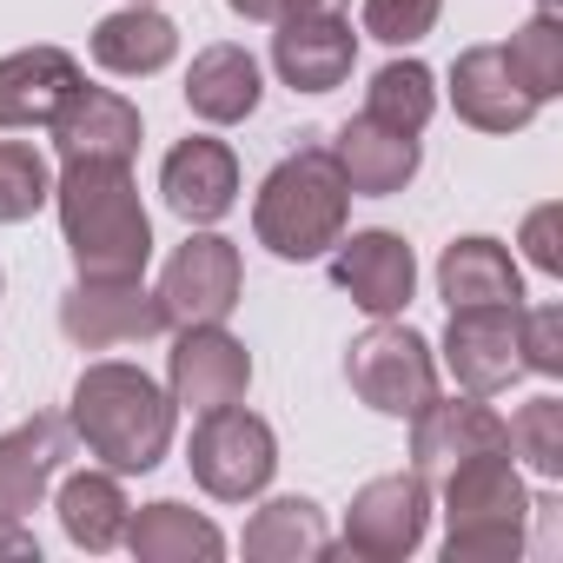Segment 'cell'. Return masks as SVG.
I'll return each mask as SVG.
<instances>
[{"instance_id":"cell-1","label":"cell","mask_w":563,"mask_h":563,"mask_svg":"<svg viewBox=\"0 0 563 563\" xmlns=\"http://www.w3.org/2000/svg\"><path fill=\"white\" fill-rule=\"evenodd\" d=\"M60 239L80 265V278H140L153 258V219L140 206L133 166L120 159H60L54 179Z\"/></svg>"},{"instance_id":"cell-2","label":"cell","mask_w":563,"mask_h":563,"mask_svg":"<svg viewBox=\"0 0 563 563\" xmlns=\"http://www.w3.org/2000/svg\"><path fill=\"white\" fill-rule=\"evenodd\" d=\"M67 424L74 438L87 444V457H100L107 471H153L166 464L173 451V424H179V405L166 385H153L140 365H120V358H100L74 378V398H67Z\"/></svg>"},{"instance_id":"cell-3","label":"cell","mask_w":563,"mask_h":563,"mask_svg":"<svg viewBox=\"0 0 563 563\" xmlns=\"http://www.w3.org/2000/svg\"><path fill=\"white\" fill-rule=\"evenodd\" d=\"M345 219H352V186L332 159L325 140H306L299 153H286L265 179H258V199H252V232L272 258H325L339 239H345Z\"/></svg>"},{"instance_id":"cell-4","label":"cell","mask_w":563,"mask_h":563,"mask_svg":"<svg viewBox=\"0 0 563 563\" xmlns=\"http://www.w3.org/2000/svg\"><path fill=\"white\" fill-rule=\"evenodd\" d=\"M438 484H444V563H504L523 550L530 490L510 451H477L451 464Z\"/></svg>"},{"instance_id":"cell-5","label":"cell","mask_w":563,"mask_h":563,"mask_svg":"<svg viewBox=\"0 0 563 563\" xmlns=\"http://www.w3.org/2000/svg\"><path fill=\"white\" fill-rule=\"evenodd\" d=\"M186 464H192V484H199L206 497H219V504H252V497L272 484V471H278V438H272V424H265L258 411L219 405V411H199Z\"/></svg>"},{"instance_id":"cell-6","label":"cell","mask_w":563,"mask_h":563,"mask_svg":"<svg viewBox=\"0 0 563 563\" xmlns=\"http://www.w3.org/2000/svg\"><path fill=\"white\" fill-rule=\"evenodd\" d=\"M345 378H352V391H358L378 418H411V411H424V405L438 398V358H431V345H424L411 325H398V319H372V332L352 339Z\"/></svg>"},{"instance_id":"cell-7","label":"cell","mask_w":563,"mask_h":563,"mask_svg":"<svg viewBox=\"0 0 563 563\" xmlns=\"http://www.w3.org/2000/svg\"><path fill=\"white\" fill-rule=\"evenodd\" d=\"M239 292H245L239 245L219 239V232H192V239L166 258L153 299H159L166 332H179V325H225L232 306H239Z\"/></svg>"},{"instance_id":"cell-8","label":"cell","mask_w":563,"mask_h":563,"mask_svg":"<svg viewBox=\"0 0 563 563\" xmlns=\"http://www.w3.org/2000/svg\"><path fill=\"white\" fill-rule=\"evenodd\" d=\"M444 372L471 398H497L523 378V306H471L444 325Z\"/></svg>"},{"instance_id":"cell-9","label":"cell","mask_w":563,"mask_h":563,"mask_svg":"<svg viewBox=\"0 0 563 563\" xmlns=\"http://www.w3.org/2000/svg\"><path fill=\"white\" fill-rule=\"evenodd\" d=\"M431 530V484L418 471L372 477L345 510V550L365 563H405Z\"/></svg>"},{"instance_id":"cell-10","label":"cell","mask_w":563,"mask_h":563,"mask_svg":"<svg viewBox=\"0 0 563 563\" xmlns=\"http://www.w3.org/2000/svg\"><path fill=\"white\" fill-rule=\"evenodd\" d=\"M60 332L80 352H113V345H146L166 332L159 299L140 278H74L60 299Z\"/></svg>"},{"instance_id":"cell-11","label":"cell","mask_w":563,"mask_h":563,"mask_svg":"<svg viewBox=\"0 0 563 563\" xmlns=\"http://www.w3.org/2000/svg\"><path fill=\"white\" fill-rule=\"evenodd\" d=\"M252 385V352L225 332V325H179L173 352H166V391L179 411H219L239 405Z\"/></svg>"},{"instance_id":"cell-12","label":"cell","mask_w":563,"mask_h":563,"mask_svg":"<svg viewBox=\"0 0 563 563\" xmlns=\"http://www.w3.org/2000/svg\"><path fill=\"white\" fill-rule=\"evenodd\" d=\"M332 286L372 319H405V306L418 292V258L398 232L372 225V232H352L332 245Z\"/></svg>"},{"instance_id":"cell-13","label":"cell","mask_w":563,"mask_h":563,"mask_svg":"<svg viewBox=\"0 0 563 563\" xmlns=\"http://www.w3.org/2000/svg\"><path fill=\"white\" fill-rule=\"evenodd\" d=\"M272 67L292 93H339L358 67V34L345 14H292L272 34Z\"/></svg>"},{"instance_id":"cell-14","label":"cell","mask_w":563,"mask_h":563,"mask_svg":"<svg viewBox=\"0 0 563 563\" xmlns=\"http://www.w3.org/2000/svg\"><path fill=\"white\" fill-rule=\"evenodd\" d=\"M325 146H332V159H339L352 199H391V192H405V186L418 179V166H424L418 133H398V126H385V120H372V113L345 120Z\"/></svg>"},{"instance_id":"cell-15","label":"cell","mask_w":563,"mask_h":563,"mask_svg":"<svg viewBox=\"0 0 563 563\" xmlns=\"http://www.w3.org/2000/svg\"><path fill=\"white\" fill-rule=\"evenodd\" d=\"M477 451H510L504 444V418L484 398H431L424 411H411V464L424 484H438L451 464L477 457Z\"/></svg>"},{"instance_id":"cell-16","label":"cell","mask_w":563,"mask_h":563,"mask_svg":"<svg viewBox=\"0 0 563 563\" xmlns=\"http://www.w3.org/2000/svg\"><path fill=\"white\" fill-rule=\"evenodd\" d=\"M159 192L186 225H212V219H225L239 206V153L225 140H212V133H192V140H179L166 153Z\"/></svg>"},{"instance_id":"cell-17","label":"cell","mask_w":563,"mask_h":563,"mask_svg":"<svg viewBox=\"0 0 563 563\" xmlns=\"http://www.w3.org/2000/svg\"><path fill=\"white\" fill-rule=\"evenodd\" d=\"M67 451H74V424L60 411H34L27 424L0 431V517L41 510V497L60 477Z\"/></svg>"},{"instance_id":"cell-18","label":"cell","mask_w":563,"mask_h":563,"mask_svg":"<svg viewBox=\"0 0 563 563\" xmlns=\"http://www.w3.org/2000/svg\"><path fill=\"white\" fill-rule=\"evenodd\" d=\"M80 60L67 47H21L0 54V133L54 126V113L80 93Z\"/></svg>"},{"instance_id":"cell-19","label":"cell","mask_w":563,"mask_h":563,"mask_svg":"<svg viewBox=\"0 0 563 563\" xmlns=\"http://www.w3.org/2000/svg\"><path fill=\"white\" fill-rule=\"evenodd\" d=\"M451 107L477 133H523L537 120V100L517 87L504 47H464L451 60Z\"/></svg>"},{"instance_id":"cell-20","label":"cell","mask_w":563,"mask_h":563,"mask_svg":"<svg viewBox=\"0 0 563 563\" xmlns=\"http://www.w3.org/2000/svg\"><path fill=\"white\" fill-rule=\"evenodd\" d=\"M47 133H54L60 159H120V166H133V153H140V107L126 93H113V87H87L80 80V93L54 113Z\"/></svg>"},{"instance_id":"cell-21","label":"cell","mask_w":563,"mask_h":563,"mask_svg":"<svg viewBox=\"0 0 563 563\" xmlns=\"http://www.w3.org/2000/svg\"><path fill=\"white\" fill-rule=\"evenodd\" d=\"M438 299L451 312H471V306H523V272L510 258V245L471 232V239H451L444 258H438Z\"/></svg>"},{"instance_id":"cell-22","label":"cell","mask_w":563,"mask_h":563,"mask_svg":"<svg viewBox=\"0 0 563 563\" xmlns=\"http://www.w3.org/2000/svg\"><path fill=\"white\" fill-rule=\"evenodd\" d=\"M258 100H265V80H258V60L245 47L212 41V47L192 54V67H186V107L206 126H239V120L258 113Z\"/></svg>"},{"instance_id":"cell-23","label":"cell","mask_w":563,"mask_h":563,"mask_svg":"<svg viewBox=\"0 0 563 563\" xmlns=\"http://www.w3.org/2000/svg\"><path fill=\"white\" fill-rule=\"evenodd\" d=\"M173 54H179V27L153 0H126L120 14H107L93 27V67H107L120 80H146V74L173 67Z\"/></svg>"},{"instance_id":"cell-24","label":"cell","mask_w":563,"mask_h":563,"mask_svg":"<svg viewBox=\"0 0 563 563\" xmlns=\"http://www.w3.org/2000/svg\"><path fill=\"white\" fill-rule=\"evenodd\" d=\"M140 563H212L225 556V537L212 517H199L192 504L179 497H159V504H140L126 517V537H120Z\"/></svg>"},{"instance_id":"cell-25","label":"cell","mask_w":563,"mask_h":563,"mask_svg":"<svg viewBox=\"0 0 563 563\" xmlns=\"http://www.w3.org/2000/svg\"><path fill=\"white\" fill-rule=\"evenodd\" d=\"M54 510H60V530H67V543L74 550H113L120 537H126V517H133V504H126V490H120V471H74V477H60V497H54Z\"/></svg>"},{"instance_id":"cell-26","label":"cell","mask_w":563,"mask_h":563,"mask_svg":"<svg viewBox=\"0 0 563 563\" xmlns=\"http://www.w3.org/2000/svg\"><path fill=\"white\" fill-rule=\"evenodd\" d=\"M245 556L252 563H319V556H332L325 510L312 497H272V504H258L252 523H245Z\"/></svg>"},{"instance_id":"cell-27","label":"cell","mask_w":563,"mask_h":563,"mask_svg":"<svg viewBox=\"0 0 563 563\" xmlns=\"http://www.w3.org/2000/svg\"><path fill=\"white\" fill-rule=\"evenodd\" d=\"M365 113L385 120V126H398V133H424L431 113H438V74H431L424 60H391V67H378L372 87H365Z\"/></svg>"},{"instance_id":"cell-28","label":"cell","mask_w":563,"mask_h":563,"mask_svg":"<svg viewBox=\"0 0 563 563\" xmlns=\"http://www.w3.org/2000/svg\"><path fill=\"white\" fill-rule=\"evenodd\" d=\"M504 60H510L517 87H523L537 107L556 100V93H563V27H556V14H530V21L504 41Z\"/></svg>"},{"instance_id":"cell-29","label":"cell","mask_w":563,"mask_h":563,"mask_svg":"<svg viewBox=\"0 0 563 563\" xmlns=\"http://www.w3.org/2000/svg\"><path fill=\"white\" fill-rule=\"evenodd\" d=\"M54 199V166L27 140H0V225H21Z\"/></svg>"},{"instance_id":"cell-30","label":"cell","mask_w":563,"mask_h":563,"mask_svg":"<svg viewBox=\"0 0 563 563\" xmlns=\"http://www.w3.org/2000/svg\"><path fill=\"white\" fill-rule=\"evenodd\" d=\"M504 444L537 477H563V398H530L517 418H504Z\"/></svg>"},{"instance_id":"cell-31","label":"cell","mask_w":563,"mask_h":563,"mask_svg":"<svg viewBox=\"0 0 563 563\" xmlns=\"http://www.w3.org/2000/svg\"><path fill=\"white\" fill-rule=\"evenodd\" d=\"M444 14V0H365V34L385 47H418Z\"/></svg>"},{"instance_id":"cell-32","label":"cell","mask_w":563,"mask_h":563,"mask_svg":"<svg viewBox=\"0 0 563 563\" xmlns=\"http://www.w3.org/2000/svg\"><path fill=\"white\" fill-rule=\"evenodd\" d=\"M523 372H543V378L563 372V306L523 312Z\"/></svg>"},{"instance_id":"cell-33","label":"cell","mask_w":563,"mask_h":563,"mask_svg":"<svg viewBox=\"0 0 563 563\" xmlns=\"http://www.w3.org/2000/svg\"><path fill=\"white\" fill-rule=\"evenodd\" d=\"M556 219H563V206H537L530 219H523V258L537 265V272H563V245H556Z\"/></svg>"},{"instance_id":"cell-34","label":"cell","mask_w":563,"mask_h":563,"mask_svg":"<svg viewBox=\"0 0 563 563\" xmlns=\"http://www.w3.org/2000/svg\"><path fill=\"white\" fill-rule=\"evenodd\" d=\"M225 8H232L239 21L278 27V21H292V14H345V0H225Z\"/></svg>"},{"instance_id":"cell-35","label":"cell","mask_w":563,"mask_h":563,"mask_svg":"<svg viewBox=\"0 0 563 563\" xmlns=\"http://www.w3.org/2000/svg\"><path fill=\"white\" fill-rule=\"evenodd\" d=\"M0 556H41V537L27 530V517H0Z\"/></svg>"},{"instance_id":"cell-36","label":"cell","mask_w":563,"mask_h":563,"mask_svg":"<svg viewBox=\"0 0 563 563\" xmlns=\"http://www.w3.org/2000/svg\"><path fill=\"white\" fill-rule=\"evenodd\" d=\"M537 14H556V0H537Z\"/></svg>"},{"instance_id":"cell-37","label":"cell","mask_w":563,"mask_h":563,"mask_svg":"<svg viewBox=\"0 0 563 563\" xmlns=\"http://www.w3.org/2000/svg\"><path fill=\"white\" fill-rule=\"evenodd\" d=\"M0 286H8V278H0Z\"/></svg>"}]
</instances>
